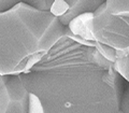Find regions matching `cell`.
<instances>
[{
	"instance_id": "cell-1",
	"label": "cell",
	"mask_w": 129,
	"mask_h": 113,
	"mask_svg": "<svg viewBox=\"0 0 129 113\" xmlns=\"http://www.w3.org/2000/svg\"><path fill=\"white\" fill-rule=\"evenodd\" d=\"M19 78L44 113H117L125 88L113 63L66 36Z\"/></svg>"
},
{
	"instance_id": "cell-2",
	"label": "cell",
	"mask_w": 129,
	"mask_h": 113,
	"mask_svg": "<svg viewBox=\"0 0 129 113\" xmlns=\"http://www.w3.org/2000/svg\"><path fill=\"white\" fill-rule=\"evenodd\" d=\"M64 27L50 12L23 2L0 12V74L30 70L63 36Z\"/></svg>"
},
{
	"instance_id": "cell-3",
	"label": "cell",
	"mask_w": 129,
	"mask_h": 113,
	"mask_svg": "<svg viewBox=\"0 0 129 113\" xmlns=\"http://www.w3.org/2000/svg\"><path fill=\"white\" fill-rule=\"evenodd\" d=\"M92 36L95 41L115 50L116 58L129 55V18L113 15L106 3L92 13Z\"/></svg>"
},
{
	"instance_id": "cell-4",
	"label": "cell",
	"mask_w": 129,
	"mask_h": 113,
	"mask_svg": "<svg viewBox=\"0 0 129 113\" xmlns=\"http://www.w3.org/2000/svg\"><path fill=\"white\" fill-rule=\"evenodd\" d=\"M29 92L19 75H10L0 87V113H28Z\"/></svg>"
},
{
	"instance_id": "cell-5",
	"label": "cell",
	"mask_w": 129,
	"mask_h": 113,
	"mask_svg": "<svg viewBox=\"0 0 129 113\" xmlns=\"http://www.w3.org/2000/svg\"><path fill=\"white\" fill-rule=\"evenodd\" d=\"M92 13H83L74 17L68 24V29L74 36L82 38L87 41L95 42L92 36Z\"/></svg>"
},
{
	"instance_id": "cell-6",
	"label": "cell",
	"mask_w": 129,
	"mask_h": 113,
	"mask_svg": "<svg viewBox=\"0 0 129 113\" xmlns=\"http://www.w3.org/2000/svg\"><path fill=\"white\" fill-rule=\"evenodd\" d=\"M106 1L107 0H78V2L72 8H70L66 14L62 15L61 17H59L58 21L63 27H67L68 24L78 15L88 13V12L94 13L100 6L106 3Z\"/></svg>"
},
{
	"instance_id": "cell-7",
	"label": "cell",
	"mask_w": 129,
	"mask_h": 113,
	"mask_svg": "<svg viewBox=\"0 0 129 113\" xmlns=\"http://www.w3.org/2000/svg\"><path fill=\"white\" fill-rule=\"evenodd\" d=\"M106 6L111 14L129 18V0H107Z\"/></svg>"
},
{
	"instance_id": "cell-8",
	"label": "cell",
	"mask_w": 129,
	"mask_h": 113,
	"mask_svg": "<svg viewBox=\"0 0 129 113\" xmlns=\"http://www.w3.org/2000/svg\"><path fill=\"white\" fill-rule=\"evenodd\" d=\"M113 69L123 80L129 82V55L116 59L113 63Z\"/></svg>"
},
{
	"instance_id": "cell-9",
	"label": "cell",
	"mask_w": 129,
	"mask_h": 113,
	"mask_svg": "<svg viewBox=\"0 0 129 113\" xmlns=\"http://www.w3.org/2000/svg\"><path fill=\"white\" fill-rule=\"evenodd\" d=\"M68 11H69V6H68L63 0H54V2L52 3L48 12H50L54 17L59 18V17H61L62 15L66 14Z\"/></svg>"
},
{
	"instance_id": "cell-10",
	"label": "cell",
	"mask_w": 129,
	"mask_h": 113,
	"mask_svg": "<svg viewBox=\"0 0 129 113\" xmlns=\"http://www.w3.org/2000/svg\"><path fill=\"white\" fill-rule=\"evenodd\" d=\"M94 47L96 48L97 51L99 52V54L104 57L107 60L111 63H114L116 59V53H115V50H113L112 47L110 46H107L104 44H101V43H98V42H95L94 43Z\"/></svg>"
},
{
	"instance_id": "cell-11",
	"label": "cell",
	"mask_w": 129,
	"mask_h": 113,
	"mask_svg": "<svg viewBox=\"0 0 129 113\" xmlns=\"http://www.w3.org/2000/svg\"><path fill=\"white\" fill-rule=\"evenodd\" d=\"M21 2L25 3V5L32 7L35 9L39 11H44L48 12L52 3L54 2V0H21Z\"/></svg>"
},
{
	"instance_id": "cell-12",
	"label": "cell",
	"mask_w": 129,
	"mask_h": 113,
	"mask_svg": "<svg viewBox=\"0 0 129 113\" xmlns=\"http://www.w3.org/2000/svg\"><path fill=\"white\" fill-rule=\"evenodd\" d=\"M28 113H44L43 107L37 96L29 93V103H28Z\"/></svg>"
},
{
	"instance_id": "cell-13",
	"label": "cell",
	"mask_w": 129,
	"mask_h": 113,
	"mask_svg": "<svg viewBox=\"0 0 129 113\" xmlns=\"http://www.w3.org/2000/svg\"><path fill=\"white\" fill-rule=\"evenodd\" d=\"M119 111L123 113H129V86L124 88L119 99Z\"/></svg>"
},
{
	"instance_id": "cell-14",
	"label": "cell",
	"mask_w": 129,
	"mask_h": 113,
	"mask_svg": "<svg viewBox=\"0 0 129 113\" xmlns=\"http://www.w3.org/2000/svg\"><path fill=\"white\" fill-rule=\"evenodd\" d=\"M21 2V0H0V12H5L14 8Z\"/></svg>"
},
{
	"instance_id": "cell-15",
	"label": "cell",
	"mask_w": 129,
	"mask_h": 113,
	"mask_svg": "<svg viewBox=\"0 0 129 113\" xmlns=\"http://www.w3.org/2000/svg\"><path fill=\"white\" fill-rule=\"evenodd\" d=\"M10 75H1L0 74V87H2L3 85L6 84V82L8 81V79H9Z\"/></svg>"
},
{
	"instance_id": "cell-16",
	"label": "cell",
	"mask_w": 129,
	"mask_h": 113,
	"mask_svg": "<svg viewBox=\"0 0 129 113\" xmlns=\"http://www.w3.org/2000/svg\"><path fill=\"white\" fill-rule=\"evenodd\" d=\"M117 113H123V112H122V111H119V110H118V112H117Z\"/></svg>"
}]
</instances>
